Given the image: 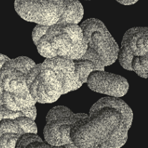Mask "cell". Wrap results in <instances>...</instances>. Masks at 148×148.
Returning a JSON list of instances; mask_svg holds the SVG:
<instances>
[{"label":"cell","mask_w":148,"mask_h":148,"mask_svg":"<svg viewBox=\"0 0 148 148\" xmlns=\"http://www.w3.org/2000/svg\"><path fill=\"white\" fill-rule=\"evenodd\" d=\"M132 119V109L124 101L103 98L88 116L72 126L69 137L77 148H120L127 142Z\"/></svg>","instance_id":"6da1fadb"},{"label":"cell","mask_w":148,"mask_h":148,"mask_svg":"<svg viewBox=\"0 0 148 148\" xmlns=\"http://www.w3.org/2000/svg\"><path fill=\"white\" fill-rule=\"evenodd\" d=\"M26 85L36 103H52L82 84L75 75L74 60L56 56L36 64L27 73Z\"/></svg>","instance_id":"7a4b0ae2"},{"label":"cell","mask_w":148,"mask_h":148,"mask_svg":"<svg viewBox=\"0 0 148 148\" xmlns=\"http://www.w3.org/2000/svg\"><path fill=\"white\" fill-rule=\"evenodd\" d=\"M32 38L38 53L45 58L56 56L75 60L84 56L87 46L82 40L80 26L74 23L37 25Z\"/></svg>","instance_id":"3957f363"},{"label":"cell","mask_w":148,"mask_h":148,"mask_svg":"<svg viewBox=\"0 0 148 148\" xmlns=\"http://www.w3.org/2000/svg\"><path fill=\"white\" fill-rule=\"evenodd\" d=\"M14 9L25 20L40 25L78 24L84 14L78 0H15Z\"/></svg>","instance_id":"277c9868"},{"label":"cell","mask_w":148,"mask_h":148,"mask_svg":"<svg viewBox=\"0 0 148 148\" xmlns=\"http://www.w3.org/2000/svg\"><path fill=\"white\" fill-rule=\"evenodd\" d=\"M82 40L87 49L80 59H89L95 65V70H104L116 61L119 51L118 44L105 25L98 19H88L80 25Z\"/></svg>","instance_id":"5b68a950"},{"label":"cell","mask_w":148,"mask_h":148,"mask_svg":"<svg viewBox=\"0 0 148 148\" xmlns=\"http://www.w3.org/2000/svg\"><path fill=\"white\" fill-rule=\"evenodd\" d=\"M148 29L137 27L126 32L118 53L120 64L147 79L148 74Z\"/></svg>","instance_id":"8992f818"},{"label":"cell","mask_w":148,"mask_h":148,"mask_svg":"<svg viewBox=\"0 0 148 148\" xmlns=\"http://www.w3.org/2000/svg\"><path fill=\"white\" fill-rule=\"evenodd\" d=\"M86 116L88 114H74L69 108L63 106L53 107L46 116V124L43 130L46 143L55 147L77 148L71 141L70 130L77 121Z\"/></svg>","instance_id":"52a82bcc"},{"label":"cell","mask_w":148,"mask_h":148,"mask_svg":"<svg viewBox=\"0 0 148 148\" xmlns=\"http://www.w3.org/2000/svg\"><path fill=\"white\" fill-rule=\"evenodd\" d=\"M35 64L34 61L26 56L6 61L0 69L3 91L23 99H33L26 85V77Z\"/></svg>","instance_id":"ba28073f"},{"label":"cell","mask_w":148,"mask_h":148,"mask_svg":"<svg viewBox=\"0 0 148 148\" xmlns=\"http://www.w3.org/2000/svg\"><path fill=\"white\" fill-rule=\"evenodd\" d=\"M86 82L90 89L94 92L115 98L124 96L129 90V83L126 78L104 70L92 71Z\"/></svg>","instance_id":"9c48e42d"},{"label":"cell","mask_w":148,"mask_h":148,"mask_svg":"<svg viewBox=\"0 0 148 148\" xmlns=\"http://www.w3.org/2000/svg\"><path fill=\"white\" fill-rule=\"evenodd\" d=\"M15 148H54L46 142L43 141L36 134H24L20 136L16 143Z\"/></svg>","instance_id":"30bf717a"},{"label":"cell","mask_w":148,"mask_h":148,"mask_svg":"<svg viewBox=\"0 0 148 148\" xmlns=\"http://www.w3.org/2000/svg\"><path fill=\"white\" fill-rule=\"evenodd\" d=\"M74 64L75 75L82 85L87 82L90 74L95 70V64L89 59H75L74 60Z\"/></svg>","instance_id":"8fae6325"},{"label":"cell","mask_w":148,"mask_h":148,"mask_svg":"<svg viewBox=\"0 0 148 148\" xmlns=\"http://www.w3.org/2000/svg\"><path fill=\"white\" fill-rule=\"evenodd\" d=\"M21 135L12 132L0 134V148H15L17 140Z\"/></svg>","instance_id":"7c38bea8"},{"label":"cell","mask_w":148,"mask_h":148,"mask_svg":"<svg viewBox=\"0 0 148 148\" xmlns=\"http://www.w3.org/2000/svg\"><path fill=\"white\" fill-rule=\"evenodd\" d=\"M20 116H27L25 113L22 111H14L9 110L8 108H6L4 106H0V121L5 119H13ZM28 118V117H27Z\"/></svg>","instance_id":"4fadbf2b"},{"label":"cell","mask_w":148,"mask_h":148,"mask_svg":"<svg viewBox=\"0 0 148 148\" xmlns=\"http://www.w3.org/2000/svg\"><path fill=\"white\" fill-rule=\"evenodd\" d=\"M9 59H10V58L7 57V56L0 53V69H1L3 64H4L6 61L8 60ZM2 92H3V90L2 88H1V85H0V106L2 105Z\"/></svg>","instance_id":"5bb4252c"},{"label":"cell","mask_w":148,"mask_h":148,"mask_svg":"<svg viewBox=\"0 0 148 148\" xmlns=\"http://www.w3.org/2000/svg\"><path fill=\"white\" fill-rule=\"evenodd\" d=\"M116 1L124 5H130V4H135L138 0H116Z\"/></svg>","instance_id":"9a60e30c"},{"label":"cell","mask_w":148,"mask_h":148,"mask_svg":"<svg viewBox=\"0 0 148 148\" xmlns=\"http://www.w3.org/2000/svg\"><path fill=\"white\" fill-rule=\"evenodd\" d=\"M53 147L54 148H65L64 146H58V147H55V146H53Z\"/></svg>","instance_id":"2e32d148"},{"label":"cell","mask_w":148,"mask_h":148,"mask_svg":"<svg viewBox=\"0 0 148 148\" xmlns=\"http://www.w3.org/2000/svg\"><path fill=\"white\" fill-rule=\"evenodd\" d=\"M78 1H79V0H78Z\"/></svg>","instance_id":"e0dca14e"}]
</instances>
